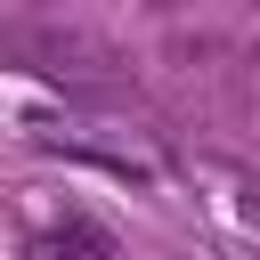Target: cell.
<instances>
[{
	"mask_svg": "<svg viewBox=\"0 0 260 260\" xmlns=\"http://www.w3.org/2000/svg\"><path fill=\"white\" fill-rule=\"evenodd\" d=\"M73 244H81V236H41V244H32V260H73Z\"/></svg>",
	"mask_w": 260,
	"mask_h": 260,
	"instance_id": "6da1fadb",
	"label": "cell"
}]
</instances>
